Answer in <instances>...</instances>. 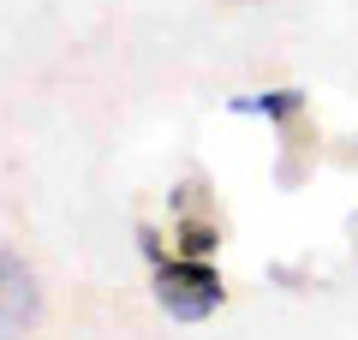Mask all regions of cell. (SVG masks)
I'll use <instances>...</instances> for the list:
<instances>
[{
	"instance_id": "1",
	"label": "cell",
	"mask_w": 358,
	"mask_h": 340,
	"mask_svg": "<svg viewBox=\"0 0 358 340\" xmlns=\"http://www.w3.org/2000/svg\"><path fill=\"white\" fill-rule=\"evenodd\" d=\"M155 299H162V311L179 316V323H203L209 311H221L227 287H221V275L209 263L185 257V263H162V275H155Z\"/></svg>"
},
{
	"instance_id": "2",
	"label": "cell",
	"mask_w": 358,
	"mask_h": 340,
	"mask_svg": "<svg viewBox=\"0 0 358 340\" xmlns=\"http://www.w3.org/2000/svg\"><path fill=\"white\" fill-rule=\"evenodd\" d=\"M36 316H42L36 275L0 245V340H18L24 328H36Z\"/></svg>"
},
{
	"instance_id": "3",
	"label": "cell",
	"mask_w": 358,
	"mask_h": 340,
	"mask_svg": "<svg viewBox=\"0 0 358 340\" xmlns=\"http://www.w3.org/2000/svg\"><path fill=\"white\" fill-rule=\"evenodd\" d=\"M299 108V90H275V96H245L233 101V113H293Z\"/></svg>"
}]
</instances>
